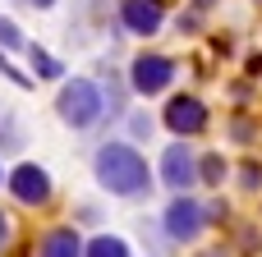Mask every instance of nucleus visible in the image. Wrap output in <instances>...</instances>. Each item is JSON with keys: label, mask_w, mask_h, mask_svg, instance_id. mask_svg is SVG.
<instances>
[{"label": "nucleus", "mask_w": 262, "mask_h": 257, "mask_svg": "<svg viewBox=\"0 0 262 257\" xmlns=\"http://www.w3.org/2000/svg\"><path fill=\"white\" fill-rule=\"evenodd\" d=\"M97 179H101L111 193H120V198H134V193H143V189L152 184L147 161H143L129 143H111V147L97 152Z\"/></svg>", "instance_id": "1"}, {"label": "nucleus", "mask_w": 262, "mask_h": 257, "mask_svg": "<svg viewBox=\"0 0 262 257\" xmlns=\"http://www.w3.org/2000/svg\"><path fill=\"white\" fill-rule=\"evenodd\" d=\"M55 110H60V120H64L69 129H88V124H97V115H101V92H97V83H88V78L64 83Z\"/></svg>", "instance_id": "2"}, {"label": "nucleus", "mask_w": 262, "mask_h": 257, "mask_svg": "<svg viewBox=\"0 0 262 257\" xmlns=\"http://www.w3.org/2000/svg\"><path fill=\"white\" fill-rule=\"evenodd\" d=\"M129 78H134V92L157 97V92H166V87H170L175 64H170L166 55H138V60H134V69H129Z\"/></svg>", "instance_id": "3"}, {"label": "nucleus", "mask_w": 262, "mask_h": 257, "mask_svg": "<svg viewBox=\"0 0 262 257\" xmlns=\"http://www.w3.org/2000/svg\"><path fill=\"white\" fill-rule=\"evenodd\" d=\"M5 184H9V193H14L23 207H41V202L51 198V175H46L41 166H32V161H28V166H18Z\"/></svg>", "instance_id": "4"}, {"label": "nucleus", "mask_w": 262, "mask_h": 257, "mask_svg": "<svg viewBox=\"0 0 262 257\" xmlns=\"http://www.w3.org/2000/svg\"><path fill=\"white\" fill-rule=\"evenodd\" d=\"M203 225H207V212H203L193 198H175V202L166 207V235H170V239L189 244V239H198Z\"/></svg>", "instance_id": "5"}, {"label": "nucleus", "mask_w": 262, "mask_h": 257, "mask_svg": "<svg viewBox=\"0 0 262 257\" xmlns=\"http://www.w3.org/2000/svg\"><path fill=\"white\" fill-rule=\"evenodd\" d=\"M161 184H170L175 193H184V189L198 184V161H193V152L184 143L166 147V156H161Z\"/></svg>", "instance_id": "6"}, {"label": "nucleus", "mask_w": 262, "mask_h": 257, "mask_svg": "<svg viewBox=\"0 0 262 257\" xmlns=\"http://www.w3.org/2000/svg\"><path fill=\"white\" fill-rule=\"evenodd\" d=\"M166 129L170 133H203L207 129V106L198 97H175L166 106Z\"/></svg>", "instance_id": "7"}, {"label": "nucleus", "mask_w": 262, "mask_h": 257, "mask_svg": "<svg viewBox=\"0 0 262 257\" xmlns=\"http://www.w3.org/2000/svg\"><path fill=\"white\" fill-rule=\"evenodd\" d=\"M120 18H124V28H129V32L147 37V32H157V28H161V18H166V5H161V0H124Z\"/></svg>", "instance_id": "8"}, {"label": "nucleus", "mask_w": 262, "mask_h": 257, "mask_svg": "<svg viewBox=\"0 0 262 257\" xmlns=\"http://www.w3.org/2000/svg\"><path fill=\"white\" fill-rule=\"evenodd\" d=\"M37 248H41V253H51V257H69V253H83V239H78L74 230H51Z\"/></svg>", "instance_id": "9"}, {"label": "nucleus", "mask_w": 262, "mask_h": 257, "mask_svg": "<svg viewBox=\"0 0 262 257\" xmlns=\"http://www.w3.org/2000/svg\"><path fill=\"white\" fill-rule=\"evenodd\" d=\"M28 55H32V69H37V78H60V60H55V55H46L41 46H28Z\"/></svg>", "instance_id": "10"}, {"label": "nucleus", "mask_w": 262, "mask_h": 257, "mask_svg": "<svg viewBox=\"0 0 262 257\" xmlns=\"http://www.w3.org/2000/svg\"><path fill=\"white\" fill-rule=\"evenodd\" d=\"M88 253H92V257H124V253H129V244H124V239L101 235V239H92V244H88Z\"/></svg>", "instance_id": "11"}, {"label": "nucleus", "mask_w": 262, "mask_h": 257, "mask_svg": "<svg viewBox=\"0 0 262 257\" xmlns=\"http://www.w3.org/2000/svg\"><path fill=\"white\" fill-rule=\"evenodd\" d=\"M226 179V161L221 156H203L198 161V184H221Z\"/></svg>", "instance_id": "12"}, {"label": "nucleus", "mask_w": 262, "mask_h": 257, "mask_svg": "<svg viewBox=\"0 0 262 257\" xmlns=\"http://www.w3.org/2000/svg\"><path fill=\"white\" fill-rule=\"evenodd\" d=\"M0 46H9V51H14V46H23V32H18V23H14V18H0Z\"/></svg>", "instance_id": "13"}, {"label": "nucleus", "mask_w": 262, "mask_h": 257, "mask_svg": "<svg viewBox=\"0 0 262 257\" xmlns=\"http://www.w3.org/2000/svg\"><path fill=\"white\" fill-rule=\"evenodd\" d=\"M262 184V166H244V189H258Z\"/></svg>", "instance_id": "14"}, {"label": "nucleus", "mask_w": 262, "mask_h": 257, "mask_svg": "<svg viewBox=\"0 0 262 257\" xmlns=\"http://www.w3.org/2000/svg\"><path fill=\"white\" fill-rule=\"evenodd\" d=\"M0 74H5V78H14V83H18V87H28V78H23V74H18V69H9V60H5V55H0Z\"/></svg>", "instance_id": "15"}, {"label": "nucleus", "mask_w": 262, "mask_h": 257, "mask_svg": "<svg viewBox=\"0 0 262 257\" xmlns=\"http://www.w3.org/2000/svg\"><path fill=\"white\" fill-rule=\"evenodd\" d=\"M9 244V221H5V212H0V248Z\"/></svg>", "instance_id": "16"}, {"label": "nucleus", "mask_w": 262, "mask_h": 257, "mask_svg": "<svg viewBox=\"0 0 262 257\" xmlns=\"http://www.w3.org/2000/svg\"><path fill=\"white\" fill-rule=\"evenodd\" d=\"M32 5H37V9H51V5H55V0H32Z\"/></svg>", "instance_id": "17"}]
</instances>
